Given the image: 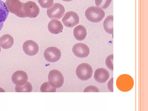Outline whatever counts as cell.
I'll return each mask as SVG.
<instances>
[{"instance_id": "obj_20", "label": "cell", "mask_w": 148, "mask_h": 111, "mask_svg": "<svg viewBox=\"0 0 148 111\" xmlns=\"http://www.w3.org/2000/svg\"><path fill=\"white\" fill-rule=\"evenodd\" d=\"M56 88L48 82L43 83L41 85L40 90L42 92H55L56 90Z\"/></svg>"}, {"instance_id": "obj_18", "label": "cell", "mask_w": 148, "mask_h": 111, "mask_svg": "<svg viewBox=\"0 0 148 111\" xmlns=\"http://www.w3.org/2000/svg\"><path fill=\"white\" fill-rule=\"evenodd\" d=\"M113 16L110 15L108 16L103 22L104 29L106 32L110 34L113 33Z\"/></svg>"}, {"instance_id": "obj_23", "label": "cell", "mask_w": 148, "mask_h": 111, "mask_svg": "<svg viewBox=\"0 0 148 111\" xmlns=\"http://www.w3.org/2000/svg\"><path fill=\"white\" fill-rule=\"evenodd\" d=\"M113 55L111 54L106 58L105 63L108 68L112 71H113Z\"/></svg>"}, {"instance_id": "obj_6", "label": "cell", "mask_w": 148, "mask_h": 111, "mask_svg": "<svg viewBox=\"0 0 148 111\" xmlns=\"http://www.w3.org/2000/svg\"><path fill=\"white\" fill-rule=\"evenodd\" d=\"M49 82L56 88L61 87L64 82V77L61 73L56 69H53L49 72L48 75Z\"/></svg>"}, {"instance_id": "obj_16", "label": "cell", "mask_w": 148, "mask_h": 111, "mask_svg": "<svg viewBox=\"0 0 148 111\" xmlns=\"http://www.w3.org/2000/svg\"><path fill=\"white\" fill-rule=\"evenodd\" d=\"M14 43L13 37L9 34H5L0 38V46L3 49H7L11 48Z\"/></svg>"}, {"instance_id": "obj_14", "label": "cell", "mask_w": 148, "mask_h": 111, "mask_svg": "<svg viewBox=\"0 0 148 111\" xmlns=\"http://www.w3.org/2000/svg\"><path fill=\"white\" fill-rule=\"evenodd\" d=\"M63 28V26L61 22L57 19L51 20L48 25L49 31L53 34L60 33L62 31Z\"/></svg>"}, {"instance_id": "obj_7", "label": "cell", "mask_w": 148, "mask_h": 111, "mask_svg": "<svg viewBox=\"0 0 148 111\" xmlns=\"http://www.w3.org/2000/svg\"><path fill=\"white\" fill-rule=\"evenodd\" d=\"M65 12L64 6L59 3H55L48 8L47 14L50 19H60L63 16Z\"/></svg>"}, {"instance_id": "obj_10", "label": "cell", "mask_w": 148, "mask_h": 111, "mask_svg": "<svg viewBox=\"0 0 148 111\" xmlns=\"http://www.w3.org/2000/svg\"><path fill=\"white\" fill-rule=\"evenodd\" d=\"M72 51L75 56L80 58L86 57L90 53V49L88 46L83 43L75 44L73 47Z\"/></svg>"}, {"instance_id": "obj_4", "label": "cell", "mask_w": 148, "mask_h": 111, "mask_svg": "<svg viewBox=\"0 0 148 111\" xmlns=\"http://www.w3.org/2000/svg\"><path fill=\"white\" fill-rule=\"evenodd\" d=\"M93 70L89 64L84 63L79 65L76 70V73L77 77L81 80H87L92 76Z\"/></svg>"}, {"instance_id": "obj_13", "label": "cell", "mask_w": 148, "mask_h": 111, "mask_svg": "<svg viewBox=\"0 0 148 111\" xmlns=\"http://www.w3.org/2000/svg\"><path fill=\"white\" fill-rule=\"evenodd\" d=\"M109 75V72L107 70L103 68H99L95 70L94 77L97 82L103 83L108 80Z\"/></svg>"}, {"instance_id": "obj_28", "label": "cell", "mask_w": 148, "mask_h": 111, "mask_svg": "<svg viewBox=\"0 0 148 111\" xmlns=\"http://www.w3.org/2000/svg\"><path fill=\"white\" fill-rule=\"evenodd\" d=\"M1 47H0V52H1Z\"/></svg>"}, {"instance_id": "obj_25", "label": "cell", "mask_w": 148, "mask_h": 111, "mask_svg": "<svg viewBox=\"0 0 148 111\" xmlns=\"http://www.w3.org/2000/svg\"><path fill=\"white\" fill-rule=\"evenodd\" d=\"M113 78L112 77L108 82V90L111 92H113Z\"/></svg>"}, {"instance_id": "obj_27", "label": "cell", "mask_w": 148, "mask_h": 111, "mask_svg": "<svg viewBox=\"0 0 148 111\" xmlns=\"http://www.w3.org/2000/svg\"><path fill=\"white\" fill-rule=\"evenodd\" d=\"M63 1H66V2H69V1H71L73 0H62Z\"/></svg>"}, {"instance_id": "obj_1", "label": "cell", "mask_w": 148, "mask_h": 111, "mask_svg": "<svg viewBox=\"0 0 148 111\" xmlns=\"http://www.w3.org/2000/svg\"><path fill=\"white\" fill-rule=\"evenodd\" d=\"M87 19L92 23H98L102 20L105 16L104 11L101 8L94 6L88 8L86 10Z\"/></svg>"}, {"instance_id": "obj_22", "label": "cell", "mask_w": 148, "mask_h": 111, "mask_svg": "<svg viewBox=\"0 0 148 111\" xmlns=\"http://www.w3.org/2000/svg\"><path fill=\"white\" fill-rule=\"evenodd\" d=\"M38 2L42 8H50L52 5L53 0H38Z\"/></svg>"}, {"instance_id": "obj_2", "label": "cell", "mask_w": 148, "mask_h": 111, "mask_svg": "<svg viewBox=\"0 0 148 111\" xmlns=\"http://www.w3.org/2000/svg\"><path fill=\"white\" fill-rule=\"evenodd\" d=\"M134 80L130 75L123 74L119 76L116 81L117 88L120 90L127 92L131 90L133 86Z\"/></svg>"}, {"instance_id": "obj_21", "label": "cell", "mask_w": 148, "mask_h": 111, "mask_svg": "<svg viewBox=\"0 0 148 111\" xmlns=\"http://www.w3.org/2000/svg\"><path fill=\"white\" fill-rule=\"evenodd\" d=\"M95 1L97 7L105 9L109 7L112 0H95Z\"/></svg>"}, {"instance_id": "obj_24", "label": "cell", "mask_w": 148, "mask_h": 111, "mask_svg": "<svg viewBox=\"0 0 148 111\" xmlns=\"http://www.w3.org/2000/svg\"><path fill=\"white\" fill-rule=\"evenodd\" d=\"M84 92H99L100 91L96 87L93 86H90L86 87Z\"/></svg>"}, {"instance_id": "obj_19", "label": "cell", "mask_w": 148, "mask_h": 111, "mask_svg": "<svg viewBox=\"0 0 148 111\" xmlns=\"http://www.w3.org/2000/svg\"><path fill=\"white\" fill-rule=\"evenodd\" d=\"M32 90V84L27 81L23 85L18 86L16 85L15 91L16 92H30Z\"/></svg>"}, {"instance_id": "obj_9", "label": "cell", "mask_w": 148, "mask_h": 111, "mask_svg": "<svg viewBox=\"0 0 148 111\" xmlns=\"http://www.w3.org/2000/svg\"><path fill=\"white\" fill-rule=\"evenodd\" d=\"M79 18L76 13L73 11L66 12L62 19L64 25L69 27H73L79 23Z\"/></svg>"}, {"instance_id": "obj_8", "label": "cell", "mask_w": 148, "mask_h": 111, "mask_svg": "<svg viewBox=\"0 0 148 111\" xmlns=\"http://www.w3.org/2000/svg\"><path fill=\"white\" fill-rule=\"evenodd\" d=\"M44 56L46 60L48 62H57L60 59L61 52L58 48L51 47L45 49Z\"/></svg>"}, {"instance_id": "obj_12", "label": "cell", "mask_w": 148, "mask_h": 111, "mask_svg": "<svg viewBox=\"0 0 148 111\" xmlns=\"http://www.w3.org/2000/svg\"><path fill=\"white\" fill-rule=\"evenodd\" d=\"M28 77L27 73L21 70L15 72L12 75V82L16 85L21 86L24 84L27 81Z\"/></svg>"}, {"instance_id": "obj_3", "label": "cell", "mask_w": 148, "mask_h": 111, "mask_svg": "<svg viewBox=\"0 0 148 111\" xmlns=\"http://www.w3.org/2000/svg\"><path fill=\"white\" fill-rule=\"evenodd\" d=\"M23 3L19 0H6L5 4L10 12L17 16L25 18L23 10Z\"/></svg>"}, {"instance_id": "obj_15", "label": "cell", "mask_w": 148, "mask_h": 111, "mask_svg": "<svg viewBox=\"0 0 148 111\" xmlns=\"http://www.w3.org/2000/svg\"><path fill=\"white\" fill-rule=\"evenodd\" d=\"M73 35L77 40L79 41L84 40L87 35V31L86 28L82 25H78L73 29Z\"/></svg>"}, {"instance_id": "obj_5", "label": "cell", "mask_w": 148, "mask_h": 111, "mask_svg": "<svg viewBox=\"0 0 148 111\" xmlns=\"http://www.w3.org/2000/svg\"><path fill=\"white\" fill-rule=\"evenodd\" d=\"M23 10L25 18H35L38 15L40 12L38 6L35 3L31 1L23 3Z\"/></svg>"}, {"instance_id": "obj_11", "label": "cell", "mask_w": 148, "mask_h": 111, "mask_svg": "<svg viewBox=\"0 0 148 111\" xmlns=\"http://www.w3.org/2000/svg\"><path fill=\"white\" fill-rule=\"evenodd\" d=\"M24 53L29 56H34L38 52L39 47L38 44L34 41L29 40L25 41L23 45Z\"/></svg>"}, {"instance_id": "obj_17", "label": "cell", "mask_w": 148, "mask_h": 111, "mask_svg": "<svg viewBox=\"0 0 148 111\" xmlns=\"http://www.w3.org/2000/svg\"><path fill=\"white\" fill-rule=\"evenodd\" d=\"M9 12L5 4L0 0V31L2 28L4 23L7 18Z\"/></svg>"}, {"instance_id": "obj_26", "label": "cell", "mask_w": 148, "mask_h": 111, "mask_svg": "<svg viewBox=\"0 0 148 111\" xmlns=\"http://www.w3.org/2000/svg\"><path fill=\"white\" fill-rule=\"evenodd\" d=\"M0 92H5V91L2 88L0 87Z\"/></svg>"}]
</instances>
